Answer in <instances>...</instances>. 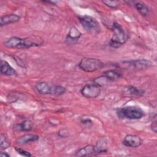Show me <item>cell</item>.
<instances>
[{
  "mask_svg": "<svg viewBox=\"0 0 157 157\" xmlns=\"http://www.w3.org/2000/svg\"><path fill=\"white\" fill-rule=\"evenodd\" d=\"M9 48L26 49L31 47H40L44 44V39L39 36L31 35L25 38L11 37L4 43Z\"/></svg>",
  "mask_w": 157,
  "mask_h": 157,
  "instance_id": "1",
  "label": "cell"
},
{
  "mask_svg": "<svg viewBox=\"0 0 157 157\" xmlns=\"http://www.w3.org/2000/svg\"><path fill=\"white\" fill-rule=\"evenodd\" d=\"M111 29L113 32L109 45L113 48H118L123 45L128 40V37L123 27L117 22H114L112 25Z\"/></svg>",
  "mask_w": 157,
  "mask_h": 157,
  "instance_id": "2",
  "label": "cell"
},
{
  "mask_svg": "<svg viewBox=\"0 0 157 157\" xmlns=\"http://www.w3.org/2000/svg\"><path fill=\"white\" fill-rule=\"evenodd\" d=\"M116 113L120 119L138 120L144 115V110L138 106H125L117 109Z\"/></svg>",
  "mask_w": 157,
  "mask_h": 157,
  "instance_id": "3",
  "label": "cell"
},
{
  "mask_svg": "<svg viewBox=\"0 0 157 157\" xmlns=\"http://www.w3.org/2000/svg\"><path fill=\"white\" fill-rule=\"evenodd\" d=\"M78 21L83 29L89 34L95 35L101 31V26L98 21L94 17L85 15L78 17Z\"/></svg>",
  "mask_w": 157,
  "mask_h": 157,
  "instance_id": "4",
  "label": "cell"
},
{
  "mask_svg": "<svg viewBox=\"0 0 157 157\" xmlns=\"http://www.w3.org/2000/svg\"><path fill=\"white\" fill-rule=\"evenodd\" d=\"M78 66L86 72H93L102 68L104 63L98 58H83L79 62Z\"/></svg>",
  "mask_w": 157,
  "mask_h": 157,
  "instance_id": "5",
  "label": "cell"
},
{
  "mask_svg": "<svg viewBox=\"0 0 157 157\" xmlns=\"http://www.w3.org/2000/svg\"><path fill=\"white\" fill-rule=\"evenodd\" d=\"M121 65L123 66V67L126 69H131L132 71H142L151 67L152 63L148 59H139L123 61Z\"/></svg>",
  "mask_w": 157,
  "mask_h": 157,
  "instance_id": "6",
  "label": "cell"
},
{
  "mask_svg": "<svg viewBox=\"0 0 157 157\" xmlns=\"http://www.w3.org/2000/svg\"><path fill=\"white\" fill-rule=\"evenodd\" d=\"M101 91V87L93 83L84 85L80 90V93L83 97L88 99H91L98 97L100 94Z\"/></svg>",
  "mask_w": 157,
  "mask_h": 157,
  "instance_id": "7",
  "label": "cell"
},
{
  "mask_svg": "<svg viewBox=\"0 0 157 157\" xmlns=\"http://www.w3.org/2000/svg\"><path fill=\"white\" fill-rule=\"evenodd\" d=\"M122 143L126 147L137 148L142 144L143 140L137 135L127 134L124 137Z\"/></svg>",
  "mask_w": 157,
  "mask_h": 157,
  "instance_id": "8",
  "label": "cell"
},
{
  "mask_svg": "<svg viewBox=\"0 0 157 157\" xmlns=\"http://www.w3.org/2000/svg\"><path fill=\"white\" fill-rule=\"evenodd\" d=\"M81 36L80 31L76 27L72 26L66 36L64 42L67 45H74L78 42Z\"/></svg>",
  "mask_w": 157,
  "mask_h": 157,
  "instance_id": "9",
  "label": "cell"
},
{
  "mask_svg": "<svg viewBox=\"0 0 157 157\" xmlns=\"http://www.w3.org/2000/svg\"><path fill=\"white\" fill-rule=\"evenodd\" d=\"M52 86L47 82H40L35 85V90L38 93L42 95L52 94Z\"/></svg>",
  "mask_w": 157,
  "mask_h": 157,
  "instance_id": "10",
  "label": "cell"
},
{
  "mask_svg": "<svg viewBox=\"0 0 157 157\" xmlns=\"http://www.w3.org/2000/svg\"><path fill=\"white\" fill-rule=\"evenodd\" d=\"M0 72L1 75L6 76L16 75L17 74V71L9 64V63L2 59L0 61Z\"/></svg>",
  "mask_w": 157,
  "mask_h": 157,
  "instance_id": "11",
  "label": "cell"
},
{
  "mask_svg": "<svg viewBox=\"0 0 157 157\" xmlns=\"http://www.w3.org/2000/svg\"><path fill=\"white\" fill-rule=\"evenodd\" d=\"M74 155L76 156H80V157L96 155L94 145H88L82 148H80L75 151Z\"/></svg>",
  "mask_w": 157,
  "mask_h": 157,
  "instance_id": "12",
  "label": "cell"
},
{
  "mask_svg": "<svg viewBox=\"0 0 157 157\" xmlns=\"http://www.w3.org/2000/svg\"><path fill=\"white\" fill-rule=\"evenodd\" d=\"M20 20V17L15 13L6 14L1 17L0 26L2 27L9 24L16 23Z\"/></svg>",
  "mask_w": 157,
  "mask_h": 157,
  "instance_id": "13",
  "label": "cell"
},
{
  "mask_svg": "<svg viewBox=\"0 0 157 157\" xmlns=\"http://www.w3.org/2000/svg\"><path fill=\"white\" fill-rule=\"evenodd\" d=\"M34 126L33 123L30 120H25L20 123L15 124L13 126V129L15 131H31Z\"/></svg>",
  "mask_w": 157,
  "mask_h": 157,
  "instance_id": "14",
  "label": "cell"
},
{
  "mask_svg": "<svg viewBox=\"0 0 157 157\" xmlns=\"http://www.w3.org/2000/svg\"><path fill=\"white\" fill-rule=\"evenodd\" d=\"M39 139V137L36 134H26L19 137L16 140V142L18 145H25L32 142H36Z\"/></svg>",
  "mask_w": 157,
  "mask_h": 157,
  "instance_id": "15",
  "label": "cell"
},
{
  "mask_svg": "<svg viewBox=\"0 0 157 157\" xmlns=\"http://www.w3.org/2000/svg\"><path fill=\"white\" fill-rule=\"evenodd\" d=\"M102 75H104L109 82L117 81L122 77L121 72L117 69L107 70L102 73Z\"/></svg>",
  "mask_w": 157,
  "mask_h": 157,
  "instance_id": "16",
  "label": "cell"
},
{
  "mask_svg": "<svg viewBox=\"0 0 157 157\" xmlns=\"http://www.w3.org/2000/svg\"><path fill=\"white\" fill-rule=\"evenodd\" d=\"M137 12L143 17H147L150 13V9L146 4L141 2H136L134 4Z\"/></svg>",
  "mask_w": 157,
  "mask_h": 157,
  "instance_id": "17",
  "label": "cell"
},
{
  "mask_svg": "<svg viewBox=\"0 0 157 157\" xmlns=\"http://www.w3.org/2000/svg\"><path fill=\"white\" fill-rule=\"evenodd\" d=\"M125 90L128 94H129L131 96H137V97L142 96L145 93V91L144 90L137 88L132 85L127 86L125 88Z\"/></svg>",
  "mask_w": 157,
  "mask_h": 157,
  "instance_id": "18",
  "label": "cell"
},
{
  "mask_svg": "<svg viewBox=\"0 0 157 157\" xmlns=\"http://www.w3.org/2000/svg\"><path fill=\"white\" fill-rule=\"evenodd\" d=\"M94 147H95V151H96V155H98L99 153L107 152V142L103 139L99 140L97 142L96 145H94Z\"/></svg>",
  "mask_w": 157,
  "mask_h": 157,
  "instance_id": "19",
  "label": "cell"
},
{
  "mask_svg": "<svg viewBox=\"0 0 157 157\" xmlns=\"http://www.w3.org/2000/svg\"><path fill=\"white\" fill-rule=\"evenodd\" d=\"M66 91V88L61 85H53L52 94L54 96H61L64 94Z\"/></svg>",
  "mask_w": 157,
  "mask_h": 157,
  "instance_id": "20",
  "label": "cell"
},
{
  "mask_svg": "<svg viewBox=\"0 0 157 157\" xmlns=\"http://www.w3.org/2000/svg\"><path fill=\"white\" fill-rule=\"evenodd\" d=\"M10 145V142L9 141V140L7 139V137L5 136V134L2 133L1 134L0 137V148L1 150H5L9 147Z\"/></svg>",
  "mask_w": 157,
  "mask_h": 157,
  "instance_id": "21",
  "label": "cell"
},
{
  "mask_svg": "<svg viewBox=\"0 0 157 157\" xmlns=\"http://www.w3.org/2000/svg\"><path fill=\"white\" fill-rule=\"evenodd\" d=\"M93 82H94V83L98 85L99 86H100L101 87L102 86H104V85H106L108 83L109 81L107 80V79L104 75H102V76L98 77L97 78H95L93 80Z\"/></svg>",
  "mask_w": 157,
  "mask_h": 157,
  "instance_id": "22",
  "label": "cell"
},
{
  "mask_svg": "<svg viewBox=\"0 0 157 157\" xmlns=\"http://www.w3.org/2000/svg\"><path fill=\"white\" fill-rule=\"evenodd\" d=\"M103 4H104L106 6L113 9H116L118 8V2L116 1H102Z\"/></svg>",
  "mask_w": 157,
  "mask_h": 157,
  "instance_id": "23",
  "label": "cell"
},
{
  "mask_svg": "<svg viewBox=\"0 0 157 157\" xmlns=\"http://www.w3.org/2000/svg\"><path fill=\"white\" fill-rule=\"evenodd\" d=\"M14 149L17 152V153H18L19 155H20L21 156H32V155L30 152H29L28 151L25 150L23 148H21L20 147H14Z\"/></svg>",
  "mask_w": 157,
  "mask_h": 157,
  "instance_id": "24",
  "label": "cell"
},
{
  "mask_svg": "<svg viewBox=\"0 0 157 157\" xmlns=\"http://www.w3.org/2000/svg\"><path fill=\"white\" fill-rule=\"evenodd\" d=\"M151 129L152 130V131H153L155 133H156L157 132V124H156V120H155L154 121H153L151 122Z\"/></svg>",
  "mask_w": 157,
  "mask_h": 157,
  "instance_id": "25",
  "label": "cell"
},
{
  "mask_svg": "<svg viewBox=\"0 0 157 157\" xmlns=\"http://www.w3.org/2000/svg\"><path fill=\"white\" fill-rule=\"evenodd\" d=\"M81 123L83 124H87L89 125L90 124L92 123V121L90 119V118H86V119H83L81 120Z\"/></svg>",
  "mask_w": 157,
  "mask_h": 157,
  "instance_id": "26",
  "label": "cell"
},
{
  "mask_svg": "<svg viewBox=\"0 0 157 157\" xmlns=\"http://www.w3.org/2000/svg\"><path fill=\"white\" fill-rule=\"evenodd\" d=\"M0 156L1 157H10V155L9 154H8L6 152H4V151H1L0 153Z\"/></svg>",
  "mask_w": 157,
  "mask_h": 157,
  "instance_id": "27",
  "label": "cell"
},
{
  "mask_svg": "<svg viewBox=\"0 0 157 157\" xmlns=\"http://www.w3.org/2000/svg\"><path fill=\"white\" fill-rule=\"evenodd\" d=\"M44 3H49V4H55L56 3V2L55 1H42Z\"/></svg>",
  "mask_w": 157,
  "mask_h": 157,
  "instance_id": "28",
  "label": "cell"
}]
</instances>
